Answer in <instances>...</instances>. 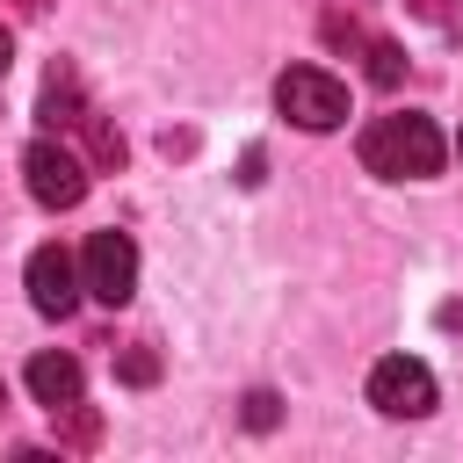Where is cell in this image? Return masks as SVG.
<instances>
[{"mask_svg": "<svg viewBox=\"0 0 463 463\" xmlns=\"http://www.w3.org/2000/svg\"><path fill=\"white\" fill-rule=\"evenodd\" d=\"M275 109H282L297 130H340V123H347V87H340L333 72H318V65H289V72L275 80Z\"/></svg>", "mask_w": 463, "mask_h": 463, "instance_id": "2", "label": "cell"}, {"mask_svg": "<svg viewBox=\"0 0 463 463\" xmlns=\"http://www.w3.org/2000/svg\"><path fill=\"white\" fill-rule=\"evenodd\" d=\"M441 130L427 123V116H376L369 130H362V166L376 174V181H427V174H441Z\"/></svg>", "mask_w": 463, "mask_h": 463, "instance_id": "1", "label": "cell"}, {"mask_svg": "<svg viewBox=\"0 0 463 463\" xmlns=\"http://www.w3.org/2000/svg\"><path fill=\"white\" fill-rule=\"evenodd\" d=\"M159 376V354L152 347H123V383H152Z\"/></svg>", "mask_w": 463, "mask_h": 463, "instance_id": "10", "label": "cell"}, {"mask_svg": "<svg viewBox=\"0 0 463 463\" xmlns=\"http://www.w3.org/2000/svg\"><path fill=\"white\" fill-rule=\"evenodd\" d=\"M29 398L51 405V412L80 405V362H72V354H36V362H29Z\"/></svg>", "mask_w": 463, "mask_h": 463, "instance_id": "7", "label": "cell"}, {"mask_svg": "<svg viewBox=\"0 0 463 463\" xmlns=\"http://www.w3.org/2000/svg\"><path fill=\"white\" fill-rule=\"evenodd\" d=\"M405 7H412L420 22H449V14H456V0H405Z\"/></svg>", "mask_w": 463, "mask_h": 463, "instance_id": "12", "label": "cell"}, {"mask_svg": "<svg viewBox=\"0 0 463 463\" xmlns=\"http://www.w3.org/2000/svg\"><path fill=\"white\" fill-rule=\"evenodd\" d=\"M456 152H463V137H456Z\"/></svg>", "mask_w": 463, "mask_h": 463, "instance_id": "15", "label": "cell"}, {"mask_svg": "<svg viewBox=\"0 0 463 463\" xmlns=\"http://www.w3.org/2000/svg\"><path fill=\"white\" fill-rule=\"evenodd\" d=\"M80 289L94 304H130V289H137V246H130V232H94L80 246Z\"/></svg>", "mask_w": 463, "mask_h": 463, "instance_id": "3", "label": "cell"}, {"mask_svg": "<svg viewBox=\"0 0 463 463\" xmlns=\"http://www.w3.org/2000/svg\"><path fill=\"white\" fill-rule=\"evenodd\" d=\"M7 65H14V36L0 29V72H7Z\"/></svg>", "mask_w": 463, "mask_h": 463, "instance_id": "13", "label": "cell"}, {"mask_svg": "<svg viewBox=\"0 0 463 463\" xmlns=\"http://www.w3.org/2000/svg\"><path fill=\"white\" fill-rule=\"evenodd\" d=\"M14 7H22V14H43V7H51V0H14Z\"/></svg>", "mask_w": 463, "mask_h": 463, "instance_id": "14", "label": "cell"}, {"mask_svg": "<svg viewBox=\"0 0 463 463\" xmlns=\"http://www.w3.org/2000/svg\"><path fill=\"white\" fill-rule=\"evenodd\" d=\"M369 405H376L383 420H420V412H434V369H427L420 354H383V362L369 369Z\"/></svg>", "mask_w": 463, "mask_h": 463, "instance_id": "4", "label": "cell"}, {"mask_svg": "<svg viewBox=\"0 0 463 463\" xmlns=\"http://www.w3.org/2000/svg\"><path fill=\"white\" fill-rule=\"evenodd\" d=\"M246 427H253V434L275 427V391H253V398H246Z\"/></svg>", "mask_w": 463, "mask_h": 463, "instance_id": "11", "label": "cell"}, {"mask_svg": "<svg viewBox=\"0 0 463 463\" xmlns=\"http://www.w3.org/2000/svg\"><path fill=\"white\" fill-rule=\"evenodd\" d=\"M22 282H29V304H36L43 318H72V304H80V253L36 246L29 268H22Z\"/></svg>", "mask_w": 463, "mask_h": 463, "instance_id": "6", "label": "cell"}, {"mask_svg": "<svg viewBox=\"0 0 463 463\" xmlns=\"http://www.w3.org/2000/svg\"><path fill=\"white\" fill-rule=\"evenodd\" d=\"M51 130H72L80 116H87V101H80V80H72V65H51V80H43V109H36Z\"/></svg>", "mask_w": 463, "mask_h": 463, "instance_id": "8", "label": "cell"}, {"mask_svg": "<svg viewBox=\"0 0 463 463\" xmlns=\"http://www.w3.org/2000/svg\"><path fill=\"white\" fill-rule=\"evenodd\" d=\"M22 181H29V195H36L43 210H72V203L87 195V166H80L65 145H51V137H36V145L22 152Z\"/></svg>", "mask_w": 463, "mask_h": 463, "instance_id": "5", "label": "cell"}, {"mask_svg": "<svg viewBox=\"0 0 463 463\" xmlns=\"http://www.w3.org/2000/svg\"><path fill=\"white\" fill-rule=\"evenodd\" d=\"M369 80H376V87H398V80H405V51H398V43H369Z\"/></svg>", "mask_w": 463, "mask_h": 463, "instance_id": "9", "label": "cell"}]
</instances>
